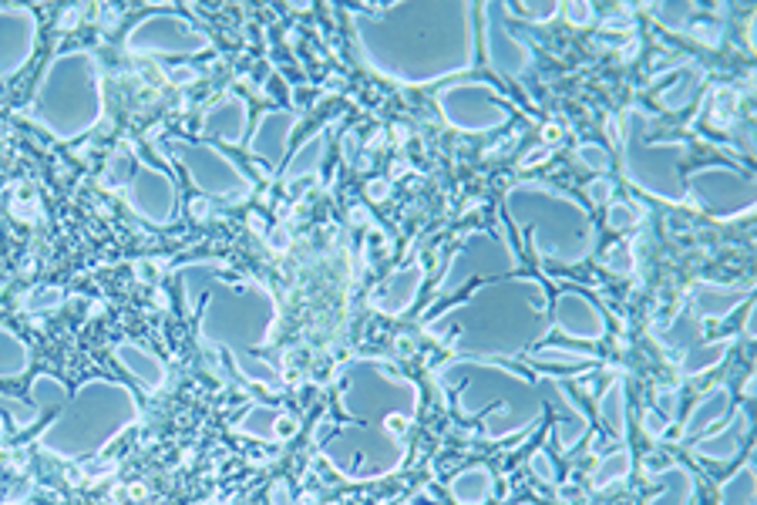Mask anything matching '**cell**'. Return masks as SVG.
Masks as SVG:
<instances>
[{"mask_svg":"<svg viewBox=\"0 0 757 505\" xmlns=\"http://www.w3.org/2000/svg\"><path fill=\"white\" fill-rule=\"evenodd\" d=\"M472 4H387L350 11L357 48L384 78L404 85L468 71L475 61Z\"/></svg>","mask_w":757,"mask_h":505,"instance_id":"6da1fadb","label":"cell"},{"mask_svg":"<svg viewBox=\"0 0 757 505\" xmlns=\"http://www.w3.org/2000/svg\"><path fill=\"white\" fill-rule=\"evenodd\" d=\"M105 115L101 64L91 51H64L44 68L27 118L61 142L91 132Z\"/></svg>","mask_w":757,"mask_h":505,"instance_id":"7a4b0ae2","label":"cell"},{"mask_svg":"<svg viewBox=\"0 0 757 505\" xmlns=\"http://www.w3.org/2000/svg\"><path fill=\"white\" fill-rule=\"evenodd\" d=\"M509 216L522 236H529L532 250L559 263H579L593 250V219L576 199L546 186V182H522L505 196Z\"/></svg>","mask_w":757,"mask_h":505,"instance_id":"3957f363","label":"cell"},{"mask_svg":"<svg viewBox=\"0 0 757 505\" xmlns=\"http://www.w3.org/2000/svg\"><path fill=\"white\" fill-rule=\"evenodd\" d=\"M209 290V303L202 310V341L229 347L246 378L280 388L273 364L249 357V347H260L273 327V297L266 290H233L226 283H212Z\"/></svg>","mask_w":757,"mask_h":505,"instance_id":"277c9868","label":"cell"},{"mask_svg":"<svg viewBox=\"0 0 757 505\" xmlns=\"http://www.w3.org/2000/svg\"><path fill=\"white\" fill-rule=\"evenodd\" d=\"M138 418V404L122 384L88 381L64 404V415L41 435V445L54 455H91L108 445L125 425Z\"/></svg>","mask_w":757,"mask_h":505,"instance_id":"5b68a950","label":"cell"},{"mask_svg":"<svg viewBox=\"0 0 757 505\" xmlns=\"http://www.w3.org/2000/svg\"><path fill=\"white\" fill-rule=\"evenodd\" d=\"M657 118L643 112L640 105L626 108L620 122V149H623V172L633 186L646 189L650 196L667 202H687V182H683L680 162L687 159V142H660L653 139Z\"/></svg>","mask_w":757,"mask_h":505,"instance_id":"8992f818","label":"cell"},{"mask_svg":"<svg viewBox=\"0 0 757 505\" xmlns=\"http://www.w3.org/2000/svg\"><path fill=\"white\" fill-rule=\"evenodd\" d=\"M165 149L172 152V159L189 172L192 186L209 192L219 199H239L253 192V182L239 165L229 159L226 152H219L216 145L206 142H186V139H169Z\"/></svg>","mask_w":757,"mask_h":505,"instance_id":"52a82bcc","label":"cell"},{"mask_svg":"<svg viewBox=\"0 0 757 505\" xmlns=\"http://www.w3.org/2000/svg\"><path fill=\"white\" fill-rule=\"evenodd\" d=\"M438 108L448 125L461 132H495L512 122V108L488 81L465 78L438 91Z\"/></svg>","mask_w":757,"mask_h":505,"instance_id":"ba28073f","label":"cell"},{"mask_svg":"<svg viewBox=\"0 0 757 505\" xmlns=\"http://www.w3.org/2000/svg\"><path fill=\"white\" fill-rule=\"evenodd\" d=\"M687 182V196H694L714 216H741L754 206V179L734 165H704L694 169Z\"/></svg>","mask_w":757,"mask_h":505,"instance_id":"9c48e42d","label":"cell"},{"mask_svg":"<svg viewBox=\"0 0 757 505\" xmlns=\"http://www.w3.org/2000/svg\"><path fill=\"white\" fill-rule=\"evenodd\" d=\"M132 54H199L209 48V34L179 14H149L128 31Z\"/></svg>","mask_w":757,"mask_h":505,"instance_id":"30bf717a","label":"cell"},{"mask_svg":"<svg viewBox=\"0 0 757 505\" xmlns=\"http://www.w3.org/2000/svg\"><path fill=\"white\" fill-rule=\"evenodd\" d=\"M482 17H485V58L492 64L495 75L502 78H522L525 71L532 68V48L525 44L519 34H512L509 27V4H485L482 7Z\"/></svg>","mask_w":757,"mask_h":505,"instance_id":"8fae6325","label":"cell"},{"mask_svg":"<svg viewBox=\"0 0 757 505\" xmlns=\"http://www.w3.org/2000/svg\"><path fill=\"white\" fill-rule=\"evenodd\" d=\"M125 199L142 219H149V223H155V226H165V223H172V216H175L179 192H175V182L165 176L162 169H155V165H149L135 155L132 176H128V182H125Z\"/></svg>","mask_w":757,"mask_h":505,"instance_id":"7c38bea8","label":"cell"},{"mask_svg":"<svg viewBox=\"0 0 757 505\" xmlns=\"http://www.w3.org/2000/svg\"><path fill=\"white\" fill-rule=\"evenodd\" d=\"M38 41V21L27 7H0V78H14Z\"/></svg>","mask_w":757,"mask_h":505,"instance_id":"4fadbf2b","label":"cell"},{"mask_svg":"<svg viewBox=\"0 0 757 505\" xmlns=\"http://www.w3.org/2000/svg\"><path fill=\"white\" fill-rule=\"evenodd\" d=\"M482 260H512L515 263V250L505 240H498V236H488V233H472V240H468L461 250L455 253V260H451V270L448 277L441 280V293L455 290L458 283L468 280V273L478 270Z\"/></svg>","mask_w":757,"mask_h":505,"instance_id":"5bb4252c","label":"cell"},{"mask_svg":"<svg viewBox=\"0 0 757 505\" xmlns=\"http://www.w3.org/2000/svg\"><path fill=\"white\" fill-rule=\"evenodd\" d=\"M297 112H266L260 118V125L249 135V155L270 165V172L283 162L286 145H290V135L297 128Z\"/></svg>","mask_w":757,"mask_h":505,"instance_id":"9a60e30c","label":"cell"},{"mask_svg":"<svg viewBox=\"0 0 757 505\" xmlns=\"http://www.w3.org/2000/svg\"><path fill=\"white\" fill-rule=\"evenodd\" d=\"M246 128H249V108L239 95H223L216 105H209L202 112V135H209V139L239 145L246 139Z\"/></svg>","mask_w":757,"mask_h":505,"instance_id":"2e32d148","label":"cell"},{"mask_svg":"<svg viewBox=\"0 0 757 505\" xmlns=\"http://www.w3.org/2000/svg\"><path fill=\"white\" fill-rule=\"evenodd\" d=\"M559 324L572 337H599L603 334V317L589 300H583L579 293H566L559 300Z\"/></svg>","mask_w":757,"mask_h":505,"instance_id":"e0dca14e","label":"cell"},{"mask_svg":"<svg viewBox=\"0 0 757 505\" xmlns=\"http://www.w3.org/2000/svg\"><path fill=\"white\" fill-rule=\"evenodd\" d=\"M421 280H424L421 266H408V270H398L391 280L384 283L381 290L374 293V307H381L384 314H401V310L414 300V293H418Z\"/></svg>","mask_w":757,"mask_h":505,"instance_id":"ac0fdd59","label":"cell"},{"mask_svg":"<svg viewBox=\"0 0 757 505\" xmlns=\"http://www.w3.org/2000/svg\"><path fill=\"white\" fill-rule=\"evenodd\" d=\"M327 145H330L327 128H320L317 135H310V139L297 149V155H290V162H286V169H283V182H286V186H293V182L313 176V172H317L320 165H323Z\"/></svg>","mask_w":757,"mask_h":505,"instance_id":"d6986e66","label":"cell"},{"mask_svg":"<svg viewBox=\"0 0 757 505\" xmlns=\"http://www.w3.org/2000/svg\"><path fill=\"white\" fill-rule=\"evenodd\" d=\"M115 357L128 367V374H135V378L142 381L149 391H155V388H159V384L165 381V367H162V361H159V357H152L149 351H142V347L122 344V347L115 351Z\"/></svg>","mask_w":757,"mask_h":505,"instance_id":"ffe728a7","label":"cell"},{"mask_svg":"<svg viewBox=\"0 0 757 505\" xmlns=\"http://www.w3.org/2000/svg\"><path fill=\"white\" fill-rule=\"evenodd\" d=\"M744 297H747L744 287H714V283H704V287L697 290V307L700 314L720 317L727 314V310H734Z\"/></svg>","mask_w":757,"mask_h":505,"instance_id":"44dd1931","label":"cell"},{"mask_svg":"<svg viewBox=\"0 0 757 505\" xmlns=\"http://www.w3.org/2000/svg\"><path fill=\"white\" fill-rule=\"evenodd\" d=\"M27 364H31L27 347L17 341L11 330L0 327V378H17L21 371H27Z\"/></svg>","mask_w":757,"mask_h":505,"instance_id":"7402d4cb","label":"cell"},{"mask_svg":"<svg viewBox=\"0 0 757 505\" xmlns=\"http://www.w3.org/2000/svg\"><path fill=\"white\" fill-rule=\"evenodd\" d=\"M657 479L667 482V492H663L660 499H653L650 505H687V499L694 495V479L677 465L667 468V472H660Z\"/></svg>","mask_w":757,"mask_h":505,"instance_id":"603a6c76","label":"cell"},{"mask_svg":"<svg viewBox=\"0 0 757 505\" xmlns=\"http://www.w3.org/2000/svg\"><path fill=\"white\" fill-rule=\"evenodd\" d=\"M488 492H492V475L485 468H472V472H465L455 482V499L465 505H478Z\"/></svg>","mask_w":757,"mask_h":505,"instance_id":"cb8c5ba5","label":"cell"},{"mask_svg":"<svg viewBox=\"0 0 757 505\" xmlns=\"http://www.w3.org/2000/svg\"><path fill=\"white\" fill-rule=\"evenodd\" d=\"M223 270V263H189V270H182V287H186V303L189 307H196L199 303V293L209 287V277L212 273Z\"/></svg>","mask_w":757,"mask_h":505,"instance_id":"d4e9b609","label":"cell"},{"mask_svg":"<svg viewBox=\"0 0 757 505\" xmlns=\"http://www.w3.org/2000/svg\"><path fill=\"white\" fill-rule=\"evenodd\" d=\"M724 411H727V391L724 388H714L704 401L697 404L694 418H690V425H687V435H694V431L707 428L710 421H717L720 415H724Z\"/></svg>","mask_w":757,"mask_h":505,"instance_id":"484cf974","label":"cell"},{"mask_svg":"<svg viewBox=\"0 0 757 505\" xmlns=\"http://www.w3.org/2000/svg\"><path fill=\"white\" fill-rule=\"evenodd\" d=\"M132 165H135V152H132V145H122V149H115V155H112V159H108V165H105V176H101V182H105V186H112V189L125 186L128 176H132Z\"/></svg>","mask_w":757,"mask_h":505,"instance_id":"4316f807","label":"cell"},{"mask_svg":"<svg viewBox=\"0 0 757 505\" xmlns=\"http://www.w3.org/2000/svg\"><path fill=\"white\" fill-rule=\"evenodd\" d=\"M744 431V411L737 415V425L731 431H724V435L710 438V442H700L697 445V455H710V458H731L737 452V435Z\"/></svg>","mask_w":757,"mask_h":505,"instance_id":"83f0119b","label":"cell"},{"mask_svg":"<svg viewBox=\"0 0 757 505\" xmlns=\"http://www.w3.org/2000/svg\"><path fill=\"white\" fill-rule=\"evenodd\" d=\"M751 499H754L751 468H741V472H737L734 479L724 485V502L727 505H751Z\"/></svg>","mask_w":757,"mask_h":505,"instance_id":"f1b7e54d","label":"cell"},{"mask_svg":"<svg viewBox=\"0 0 757 505\" xmlns=\"http://www.w3.org/2000/svg\"><path fill=\"white\" fill-rule=\"evenodd\" d=\"M273 421H276V411L270 408H253L249 415L239 421V431H246V435H256V438H273Z\"/></svg>","mask_w":757,"mask_h":505,"instance_id":"f546056e","label":"cell"},{"mask_svg":"<svg viewBox=\"0 0 757 505\" xmlns=\"http://www.w3.org/2000/svg\"><path fill=\"white\" fill-rule=\"evenodd\" d=\"M0 415L11 418L17 428H24V425H34L41 411L31 408V404H24V401H17V398H7V394H0Z\"/></svg>","mask_w":757,"mask_h":505,"instance_id":"4dcf8cb0","label":"cell"},{"mask_svg":"<svg viewBox=\"0 0 757 505\" xmlns=\"http://www.w3.org/2000/svg\"><path fill=\"white\" fill-rule=\"evenodd\" d=\"M603 418L613 431H623V381H616L603 398Z\"/></svg>","mask_w":757,"mask_h":505,"instance_id":"1f68e13d","label":"cell"},{"mask_svg":"<svg viewBox=\"0 0 757 505\" xmlns=\"http://www.w3.org/2000/svg\"><path fill=\"white\" fill-rule=\"evenodd\" d=\"M626 472H630V455H626V452H616V455H609L606 462L596 468L593 479H596V485H609L613 479H623Z\"/></svg>","mask_w":757,"mask_h":505,"instance_id":"d6a6232c","label":"cell"},{"mask_svg":"<svg viewBox=\"0 0 757 505\" xmlns=\"http://www.w3.org/2000/svg\"><path fill=\"white\" fill-rule=\"evenodd\" d=\"M31 394L38 398V404H68V391L61 388L58 381L48 378V374H41V378H34V388Z\"/></svg>","mask_w":757,"mask_h":505,"instance_id":"836d02e7","label":"cell"},{"mask_svg":"<svg viewBox=\"0 0 757 505\" xmlns=\"http://www.w3.org/2000/svg\"><path fill=\"white\" fill-rule=\"evenodd\" d=\"M727 344H714V347H697L694 354L687 357V371L697 374V371H707V367H714L720 357H724Z\"/></svg>","mask_w":757,"mask_h":505,"instance_id":"e575fe53","label":"cell"},{"mask_svg":"<svg viewBox=\"0 0 757 505\" xmlns=\"http://www.w3.org/2000/svg\"><path fill=\"white\" fill-rule=\"evenodd\" d=\"M576 152H579V162L589 165V169H596V172H606V169H609V152L603 149V145H596V142H583Z\"/></svg>","mask_w":757,"mask_h":505,"instance_id":"d590c367","label":"cell"},{"mask_svg":"<svg viewBox=\"0 0 757 505\" xmlns=\"http://www.w3.org/2000/svg\"><path fill=\"white\" fill-rule=\"evenodd\" d=\"M690 11H694L690 4H657V7H653V14L660 17V24L663 27H677V31H680L683 24H687L683 17H687Z\"/></svg>","mask_w":757,"mask_h":505,"instance_id":"8d00e7d4","label":"cell"},{"mask_svg":"<svg viewBox=\"0 0 757 505\" xmlns=\"http://www.w3.org/2000/svg\"><path fill=\"white\" fill-rule=\"evenodd\" d=\"M643 213L636 206H630V202H616L613 209H609V226L623 229V226H633L636 219H640Z\"/></svg>","mask_w":757,"mask_h":505,"instance_id":"74e56055","label":"cell"},{"mask_svg":"<svg viewBox=\"0 0 757 505\" xmlns=\"http://www.w3.org/2000/svg\"><path fill=\"white\" fill-rule=\"evenodd\" d=\"M562 11H566V17L572 24H593V17H596V7L583 4V0H572V4H566Z\"/></svg>","mask_w":757,"mask_h":505,"instance_id":"f35d334b","label":"cell"},{"mask_svg":"<svg viewBox=\"0 0 757 505\" xmlns=\"http://www.w3.org/2000/svg\"><path fill=\"white\" fill-rule=\"evenodd\" d=\"M522 11L532 17V24H535V21L546 24L549 17H556V14L562 11V4H556V0H549V4H522Z\"/></svg>","mask_w":757,"mask_h":505,"instance_id":"ab89813d","label":"cell"},{"mask_svg":"<svg viewBox=\"0 0 757 505\" xmlns=\"http://www.w3.org/2000/svg\"><path fill=\"white\" fill-rule=\"evenodd\" d=\"M609 270L630 273V253H626V250H613V253H609Z\"/></svg>","mask_w":757,"mask_h":505,"instance_id":"60d3db41","label":"cell"},{"mask_svg":"<svg viewBox=\"0 0 757 505\" xmlns=\"http://www.w3.org/2000/svg\"><path fill=\"white\" fill-rule=\"evenodd\" d=\"M589 196H593L596 202H606L609 196H613V182H609V179L593 182V186H589Z\"/></svg>","mask_w":757,"mask_h":505,"instance_id":"b9f144b4","label":"cell"},{"mask_svg":"<svg viewBox=\"0 0 757 505\" xmlns=\"http://www.w3.org/2000/svg\"><path fill=\"white\" fill-rule=\"evenodd\" d=\"M535 472H539L542 475V479H552V465H549V458L546 455H535Z\"/></svg>","mask_w":757,"mask_h":505,"instance_id":"7bdbcfd3","label":"cell"},{"mask_svg":"<svg viewBox=\"0 0 757 505\" xmlns=\"http://www.w3.org/2000/svg\"><path fill=\"white\" fill-rule=\"evenodd\" d=\"M371 196H387V186H371Z\"/></svg>","mask_w":757,"mask_h":505,"instance_id":"ee69618b","label":"cell"}]
</instances>
